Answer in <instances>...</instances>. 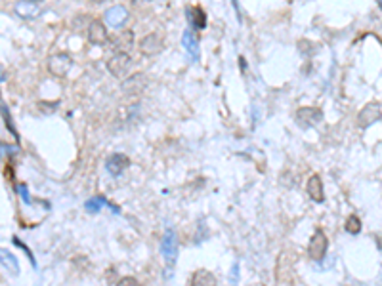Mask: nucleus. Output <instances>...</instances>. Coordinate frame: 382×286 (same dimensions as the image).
Here are the masks:
<instances>
[{
    "mask_svg": "<svg viewBox=\"0 0 382 286\" xmlns=\"http://www.w3.org/2000/svg\"><path fill=\"white\" fill-rule=\"evenodd\" d=\"M71 67H73V58L65 52L54 53V55L48 58V73L52 77H58V79L67 77Z\"/></svg>",
    "mask_w": 382,
    "mask_h": 286,
    "instance_id": "nucleus-1",
    "label": "nucleus"
},
{
    "mask_svg": "<svg viewBox=\"0 0 382 286\" xmlns=\"http://www.w3.org/2000/svg\"><path fill=\"white\" fill-rule=\"evenodd\" d=\"M293 267H295V256L290 252H283L277 260V269H275V280L279 284H288L293 282Z\"/></svg>",
    "mask_w": 382,
    "mask_h": 286,
    "instance_id": "nucleus-2",
    "label": "nucleus"
},
{
    "mask_svg": "<svg viewBox=\"0 0 382 286\" xmlns=\"http://www.w3.org/2000/svg\"><path fill=\"white\" fill-rule=\"evenodd\" d=\"M327 248H329V239L323 229H315V233L312 235L310 239V244H308V254L310 258L314 261H321L327 254Z\"/></svg>",
    "mask_w": 382,
    "mask_h": 286,
    "instance_id": "nucleus-3",
    "label": "nucleus"
},
{
    "mask_svg": "<svg viewBox=\"0 0 382 286\" xmlns=\"http://www.w3.org/2000/svg\"><path fill=\"white\" fill-rule=\"evenodd\" d=\"M130 65H132V58H130V53L122 52V50H117L107 60V71L113 77H117V79L124 77L126 71L130 69Z\"/></svg>",
    "mask_w": 382,
    "mask_h": 286,
    "instance_id": "nucleus-4",
    "label": "nucleus"
},
{
    "mask_svg": "<svg viewBox=\"0 0 382 286\" xmlns=\"http://www.w3.org/2000/svg\"><path fill=\"white\" fill-rule=\"evenodd\" d=\"M380 117H382L380 103H378V101H369L367 105L359 111V115H357V126L365 130V128H369L371 124L378 122Z\"/></svg>",
    "mask_w": 382,
    "mask_h": 286,
    "instance_id": "nucleus-5",
    "label": "nucleus"
},
{
    "mask_svg": "<svg viewBox=\"0 0 382 286\" xmlns=\"http://www.w3.org/2000/svg\"><path fill=\"white\" fill-rule=\"evenodd\" d=\"M161 252L162 258L167 261L168 267H172L176 263V258H178V239H176V233L172 229H167V233L161 240Z\"/></svg>",
    "mask_w": 382,
    "mask_h": 286,
    "instance_id": "nucleus-6",
    "label": "nucleus"
},
{
    "mask_svg": "<svg viewBox=\"0 0 382 286\" xmlns=\"http://www.w3.org/2000/svg\"><path fill=\"white\" fill-rule=\"evenodd\" d=\"M323 120V113L317 107H300L296 111V122L302 128H312Z\"/></svg>",
    "mask_w": 382,
    "mask_h": 286,
    "instance_id": "nucleus-7",
    "label": "nucleus"
},
{
    "mask_svg": "<svg viewBox=\"0 0 382 286\" xmlns=\"http://www.w3.org/2000/svg\"><path fill=\"white\" fill-rule=\"evenodd\" d=\"M162 48H165V40L159 33H149L140 40V52L143 55H149V58L161 53Z\"/></svg>",
    "mask_w": 382,
    "mask_h": 286,
    "instance_id": "nucleus-8",
    "label": "nucleus"
},
{
    "mask_svg": "<svg viewBox=\"0 0 382 286\" xmlns=\"http://www.w3.org/2000/svg\"><path fill=\"white\" fill-rule=\"evenodd\" d=\"M86 36L90 44H94V46H103V44H107V40H109L107 27L103 25V21H100V20L90 21Z\"/></svg>",
    "mask_w": 382,
    "mask_h": 286,
    "instance_id": "nucleus-9",
    "label": "nucleus"
},
{
    "mask_svg": "<svg viewBox=\"0 0 382 286\" xmlns=\"http://www.w3.org/2000/svg\"><path fill=\"white\" fill-rule=\"evenodd\" d=\"M145 86H148V77L141 73H136L130 79L122 80V92H124V96H130V98L140 96L145 90Z\"/></svg>",
    "mask_w": 382,
    "mask_h": 286,
    "instance_id": "nucleus-10",
    "label": "nucleus"
},
{
    "mask_svg": "<svg viewBox=\"0 0 382 286\" xmlns=\"http://www.w3.org/2000/svg\"><path fill=\"white\" fill-rule=\"evenodd\" d=\"M126 20H128V10L124 6H113L105 12V21H107V25L115 27V29H119V27L124 25Z\"/></svg>",
    "mask_w": 382,
    "mask_h": 286,
    "instance_id": "nucleus-11",
    "label": "nucleus"
},
{
    "mask_svg": "<svg viewBox=\"0 0 382 286\" xmlns=\"http://www.w3.org/2000/svg\"><path fill=\"white\" fill-rule=\"evenodd\" d=\"M105 166H107L111 176H121V174L130 166V159H128L126 155L115 153L107 159V164H105Z\"/></svg>",
    "mask_w": 382,
    "mask_h": 286,
    "instance_id": "nucleus-12",
    "label": "nucleus"
},
{
    "mask_svg": "<svg viewBox=\"0 0 382 286\" xmlns=\"http://www.w3.org/2000/svg\"><path fill=\"white\" fill-rule=\"evenodd\" d=\"M306 193H308V197L314 202H323L325 200V191H323V181L321 178L317 176V174H314V176H310L308 180V185H306Z\"/></svg>",
    "mask_w": 382,
    "mask_h": 286,
    "instance_id": "nucleus-13",
    "label": "nucleus"
},
{
    "mask_svg": "<svg viewBox=\"0 0 382 286\" xmlns=\"http://www.w3.org/2000/svg\"><path fill=\"white\" fill-rule=\"evenodd\" d=\"M191 284L193 286H214L216 284V277L207 269H197L193 275H191Z\"/></svg>",
    "mask_w": 382,
    "mask_h": 286,
    "instance_id": "nucleus-14",
    "label": "nucleus"
},
{
    "mask_svg": "<svg viewBox=\"0 0 382 286\" xmlns=\"http://www.w3.org/2000/svg\"><path fill=\"white\" fill-rule=\"evenodd\" d=\"M188 17L195 29H205L207 27V13L203 12L199 6L188 8Z\"/></svg>",
    "mask_w": 382,
    "mask_h": 286,
    "instance_id": "nucleus-15",
    "label": "nucleus"
},
{
    "mask_svg": "<svg viewBox=\"0 0 382 286\" xmlns=\"http://www.w3.org/2000/svg\"><path fill=\"white\" fill-rule=\"evenodd\" d=\"M115 50H122V52H128L132 44H134V33L132 31H122L117 39H113Z\"/></svg>",
    "mask_w": 382,
    "mask_h": 286,
    "instance_id": "nucleus-16",
    "label": "nucleus"
},
{
    "mask_svg": "<svg viewBox=\"0 0 382 286\" xmlns=\"http://www.w3.org/2000/svg\"><path fill=\"white\" fill-rule=\"evenodd\" d=\"M15 12L20 13L21 17H34L37 13H39V8H37V4L34 2H29V0H23V2H17L15 4Z\"/></svg>",
    "mask_w": 382,
    "mask_h": 286,
    "instance_id": "nucleus-17",
    "label": "nucleus"
},
{
    "mask_svg": "<svg viewBox=\"0 0 382 286\" xmlns=\"http://www.w3.org/2000/svg\"><path fill=\"white\" fill-rule=\"evenodd\" d=\"M184 46L188 48L189 53H193V58H197V53H199V42H197V36L191 31L184 33Z\"/></svg>",
    "mask_w": 382,
    "mask_h": 286,
    "instance_id": "nucleus-18",
    "label": "nucleus"
},
{
    "mask_svg": "<svg viewBox=\"0 0 382 286\" xmlns=\"http://www.w3.org/2000/svg\"><path fill=\"white\" fill-rule=\"evenodd\" d=\"M344 229H346V233H350V235H357L361 231V220L352 214V216H348L346 223H344Z\"/></svg>",
    "mask_w": 382,
    "mask_h": 286,
    "instance_id": "nucleus-19",
    "label": "nucleus"
},
{
    "mask_svg": "<svg viewBox=\"0 0 382 286\" xmlns=\"http://www.w3.org/2000/svg\"><path fill=\"white\" fill-rule=\"evenodd\" d=\"M8 263H10V267H12L14 275H17V261L14 260V256L8 252V250H2V265L8 267Z\"/></svg>",
    "mask_w": 382,
    "mask_h": 286,
    "instance_id": "nucleus-20",
    "label": "nucleus"
},
{
    "mask_svg": "<svg viewBox=\"0 0 382 286\" xmlns=\"http://www.w3.org/2000/svg\"><path fill=\"white\" fill-rule=\"evenodd\" d=\"M2 115H4V122H6V126L10 128L12 136H14L15 140H20V136H17V130H15L14 122H12V117H10V111L6 109V105H2Z\"/></svg>",
    "mask_w": 382,
    "mask_h": 286,
    "instance_id": "nucleus-21",
    "label": "nucleus"
},
{
    "mask_svg": "<svg viewBox=\"0 0 382 286\" xmlns=\"http://www.w3.org/2000/svg\"><path fill=\"white\" fill-rule=\"evenodd\" d=\"M103 202H105V199H103V197H96V199L88 200V202L84 204V206H86L88 212H98V210L101 208V204H103Z\"/></svg>",
    "mask_w": 382,
    "mask_h": 286,
    "instance_id": "nucleus-22",
    "label": "nucleus"
},
{
    "mask_svg": "<svg viewBox=\"0 0 382 286\" xmlns=\"http://www.w3.org/2000/svg\"><path fill=\"white\" fill-rule=\"evenodd\" d=\"M117 286H140V282L134 277H122V279H119Z\"/></svg>",
    "mask_w": 382,
    "mask_h": 286,
    "instance_id": "nucleus-23",
    "label": "nucleus"
},
{
    "mask_svg": "<svg viewBox=\"0 0 382 286\" xmlns=\"http://www.w3.org/2000/svg\"><path fill=\"white\" fill-rule=\"evenodd\" d=\"M14 242H15V244H17V246H20V248H23V250H25V252H27L29 260H31V263H33V265H34V258H33V254H31V250H29V248L25 246V244H23V242H21V240L17 239V237H14Z\"/></svg>",
    "mask_w": 382,
    "mask_h": 286,
    "instance_id": "nucleus-24",
    "label": "nucleus"
},
{
    "mask_svg": "<svg viewBox=\"0 0 382 286\" xmlns=\"http://www.w3.org/2000/svg\"><path fill=\"white\" fill-rule=\"evenodd\" d=\"M20 195H21V199L25 200V202H31V199H29V195H27V187L25 185H20Z\"/></svg>",
    "mask_w": 382,
    "mask_h": 286,
    "instance_id": "nucleus-25",
    "label": "nucleus"
},
{
    "mask_svg": "<svg viewBox=\"0 0 382 286\" xmlns=\"http://www.w3.org/2000/svg\"><path fill=\"white\" fill-rule=\"evenodd\" d=\"M148 2H151V0H132V4H134V6H145Z\"/></svg>",
    "mask_w": 382,
    "mask_h": 286,
    "instance_id": "nucleus-26",
    "label": "nucleus"
},
{
    "mask_svg": "<svg viewBox=\"0 0 382 286\" xmlns=\"http://www.w3.org/2000/svg\"><path fill=\"white\" fill-rule=\"evenodd\" d=\"M376 246H378V252H382V237H376Z\"/></svg>",
    "mask_w": 382,
    "mask_h": 286,
    "instance_id": "nucleus-27",
    "label": "nucleus"
},
{
    "mask_svg": "<svg viewBox=\"0 0 382 286\" xmlns=\"http://www.w3.org/2000/svg\"><path fill=\"white\" fill-rule=\"evenodd\" d=\"M92 2H94V4H105L107 0H92Z\"/></svg>",
    "mask_w": 382,
    "mask_h": 286,
    "instance_id": "nucleus-28",
    "label": "nucleus"
}]
</instances>
